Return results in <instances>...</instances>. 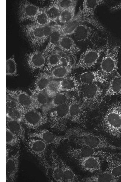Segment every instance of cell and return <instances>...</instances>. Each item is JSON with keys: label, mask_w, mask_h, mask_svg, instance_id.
Segmentation results:
<instances>
[{"label": "cell", "mask_w": 121, "mask_h": 182, "mask_svg": "<svg viewBox=\"0 0 121 182\" xmlns=\"http://www.w3.org/2000/svg\"><path fill=\"white\" fill-rule=\"evenodd\" d=\"M78 81L80 84L100 83L103 85L108 84V78L101 70L89 71L81 73L78 77Z\"/></svg>", "instance_id": "cell-19"}, {"label": "cell", "mask_w": 121, "mask_h": 182, "mask_svg": "<svg viewBox=\"0 0 121 182\" xmlns=\"http://www.w3.org/2000/svg\"><path fill=\"white\" fill-rule=\"evenodd\" d=\"M31 21L33 23L42 26L49 25L51 22L45 8H41L39 12Z\"/></svg>", "instance_id": "cell-39"}, {"label": "cell", "mask_w": 121, "mask_h": 182, "mask_svg": "<svg viewBox=\"0 0 121 182\" xmlns=\"http://www.w3.org/2000/svg\"><path fill=\"white\" fill-rule=\"evenodd\" d=\"M47 115L51 128L61 132L65 131L69 120V102L51 110Z\"/></svg>", "instance_id": "cell-6"}, {"label": "cell", "mask_w": 121, "mask_h": 182, "mask_svg": "<svg viewBox=\"0 0 121 182\" xmlns=\"http://www.w3.org/2000/svg\"><path fill=\"white\" fill-rule=\"evenodd\" d=\"M30 91L35 109H42L47 104L51 99L45 91L39 92L31 89Z\"/></svg>", "instance_id": "cell-32"}, {"label": "cell", "mask_w": 121, "mask_h": 182, "mask_svg": "<svg viewBox=\"0 0 121 182\" xmlns=\"http://www.w3.org/2000/svg\"><path fill=\"white\" fill-rule=\"evenodd\" d=\"M100 129L112 137L121 140V101L112 103L98 124Z\"/></svg>", "instance_id": "cell-1"}, {"label": "cell", "mask_w": 121, "mask_h": 182, "mask_svg": "<svg viewBox=\"0 0 121 182\" xmlns=\"http://www.w3.org/2000/svg\"><path fill=\"white\" fill-rule=\"evenodd\" d=\"M73 63L70 58L60 49H57L48 56L45 71L49 72L57 66Z\"/></svg>", "instance_id": "cell-16"}, {"label": "cell", "mask_w": 121, "mask_h": 182, "mask_svg": "<svg viewBox=\"0 0 121 182\" xmlns=\"http://www.w3.org/2000/svg\"><path fill=\"white\" fill-rule=\"evenodd\" d=\"M28 137L39 139L47 145L53 146L56 148L60 146L66 140L69 139L64 134L57 135L46 129H38L28 134Z\"/></svg>", "instance_id": "cell-12"}, {"label": "cell", "mask_w": 121, "mask_h": 182, "mask_svg": "<svg viewBox=\"0 0 121 182\" xmlns=\"http://www.w3.org/2000/svg\"><path fill=\"white\" fill-rule=\"evenodd\" d=\"M87 110L80 99L72 95L69 102V120L86 128L87 123Z\"/></svg>", "instance_id": "cell-9"}, {"label": "cell", "mask_w": 121, "mask_h": 182, "mask_svg": "<svg viewBox=\"0 0 121 182\" xmlns=\"http://www.w3.org/2000/svg\"><path fill=\"white\" fill-rule=\"evenodd\" d=\"M6 116L22 122V112L21 106L16 101L7 95Z\"/></svg>", "instance_id": "cell-26"}, {"label": "cell", "mask_w": 121, "mask_h": 182, "mask_svg": "<svg viewBox=\"0 0 121 182\" xmlns=\"http://www.w3.org/2000/svg\"><path fill=\"white\" fill-rule=\"evenodd\" d=\"M76 6H70L61 11L58 19V21L64 24L72 20L75 16Z\"/></svg>", "instance_id": "cell-38"}, {"label": "cell", "mask_w": 121, "mask_h": 182, "mask_svg": "<svg viewBox=\"0 0 121 182\" xmlns=\"http://www.w3.org/2000/svg\"><path fill=\"white\" fill-rule=\"evenodd\" d=\"M105 46L100 48H89L80 56L74 69H88L97 63L102 54L105 51Z\"/></svg>", "instance_id": "cell-11"}, {"label": "cell", "mask_w": 121, "mask_h": 182, "mask_svg": "<svg viewBox=\"0 0 121 182\" xmlns=\"http://www.w3.org/2000/svg\"><path fill=\"white\" fill-rule=\"evenodd\" d=\"M21 123L6 116V128L17 135L21 140L25 143L26 141L25 130Z\"/></svg>", "instance_id": "cell-30"}, {"label": "cell", "mask_w": 121, "mask_h": 182, "mask_svg": "<svg viewBox=\"0 0 121 182\" xmlns=\"http://www.w3.org/2000/svg\"><path fill=\"white\" fill-rule=\"evenodd\" d=\"M121 44H113L107 40L104 56L100 64V70L107 78L118 73V55Z\"/></svg>", "instance_id": "cell-3"}, {"label": "cell", "mask_w": 121, "mask_h": 182, "mask_svg": "<svg viewBox=\"0 0 121 182\" xmlns=\"http://www.w3.org/2000/svg\"><path fill=\"white\" fill-rule=\"evenodd\" d=\"M100 156L104 159L107 163L106 170L114 178H121V158L114 153L100 151Z\"/></svg>", "instance_id": "cell-14"}, {"label": "cell", "mask_w": 121, "mask_h": 182, "mask_svg": "<svg viewBox=\"0 0 121 182\" xmlns=\"http://www.w3.org/2000/svg\"><path fill=\"white\" fill-rule=\"evenodd\" d=\"M73 141L77 145L96 150H115L117 148V146L112 144L105 136L86 131L80 135L73 138Z\"/></svg>", "instance_id": "cell-4"}, {"label": "cell", "mask_w": 121, "mask_h": 182, "mask_svg": "<svg viewBox=\"0 0 121 182\" xmlns=\"http://www.w3.org/2000/svg\"><path fill=\"white\" fill-rule=\"evenodd\" d=\"M82 23L80 9L74 19L70 22L61 25L63 36H68L74 34L78 25Z\"/></svg>", "instance_id": "cell-35"}, {"label": "cell", "mask_w": 121, "mask_h": 182, "mask_svg": "<svg viewBox=\"0 0 121 182\" xmlns=\"http://www.w3.org/2000/svg\"><path fill=\"white\" fill-rule=\"evenodd\" d=\"M47 57L43 50H35L26 54V61L31 70L34 72L44 69Z\"/></svg>", "instance_id": "cell-15"}, {"label": "cell", "mask_w": 121, "mask_h": 182, "mask_svg": "<svg viewBox=\"0 0 121 182\" xmlns=\"http://www.w3.org/2000/svg\"><path fill=\"white\" fill-rule=\"evenodd\" d=\"M20 148L14 153L9 157H7V181L15 182L16 180L19 169Z\"/></svg>", "instance_id": "cell-20"}, {"label": "cell", "mask_w": 121, "mask_h": 182, "mask_svg": "<svg viewBox=\"0 0 121 182\" xmlns=\"http://www.w3.org/2000/svg\"><path fill=\"white\" fill-rule=\"evenodd\" d=\"M7 95L16 101L20 106L25 109H35L31 95L20 89H7Z\"/></svg>", "instance_id": "cell-18"}, {"label": "cell", "mask_w": 121, "mask_h": 182, "mask_svg": "<svg viewBox=\"0 0 121 182\" xmlns=\"http://www.w3.org/2000/svg\"><path fill=\"white\" fill-rule=\"evenodd\" d=\"M54 25V29L49 38L48 43L45 49L43 50L48 56L51 52L57 49L60 39L64 36L61 25L56 24Z\"/></svg>", "instance_id": "cell-23"}, {"label": "cell", "mask_w": 121, "mask_h": 182, "mask_svg": "<svg viewBox=\"0 0 121 182\" xmlns=\"http://www.w3.org/2000/svg\"><path fill=\"white\" fill-rule=\"evenodd\" d=\"M58 48L68 56L74 65L80 49L73 39L68 36H63L59 42Z\"/></svg>", "instance_id": "cell-17"}, {"label": "cell", "mask_w": 121, "mask_h": 182, "mask_svg": "<svg viewBox=\"0 0 121 182\" xmlns=\"http://www.w3.org/2000/svg\"><path fill=\"white\" fill-rule=\"evenodd\" d=\"M77 94L83 106L89 111L97 109L104 97L103 89L98 83L80 84Z\"/></svg>", "instance_id": "cell-2"}, {"label": "cell", "mask_w": 121, "mask_h": 182, "mask_svg": "<svg viewBox=\"0 0 121 182\" xmlns=\"http://www.w3.org/2000/svg\"><path fill=\"white\" fill-rule=\"evenodd\" d=\"M74 36L78 42L84 41L91 39L96 36L97 32L92 27L81 23L74 33Z\"/></svg>", "instance_id": "cell-27"}, {"label": "cell", "mask_w": 121, "mask_h": 182, "mask_svg": "<svg viewBox=\"0 0 121 182\" xmlns=\"http://www.w3.org/2000/svg\"><path fill=\"white\" fill-rule=\"evenodd\" d=\"M21 140L19 136L6 128V144L11 147H20Z\"/></svg>", "instance_id": "cell-42"}, {"label": "cell", "mask_w": 121, "mask_h": 182, "mask_svg": "<svg viewBox=\"0 0 121 182\" xmlns=\"http://www.w3.org/2000/svg\"><path fill=\"white\" fill-rule=\"evenodd\" d=\"M121 94V75L117 73L113 75L109 82L104 96H110Z\"/></svg>", "instance_id": "cell-29"}, {"label": "cell", "mask_w": 121, "mask_h": 182, "mask_svg": "<svg viewBox=\"0 0 121 182\" xmlns=\"http://www.w3.org/2000/svg\"><path fill=\"white\" fill-rule=\"evenodd\" d=\"M21 28L32 49L38 50L43 45V26L32 23L22 25Z\"/></svg>", "instance_id": "cell-10"}, {"label": "cell", "mask_w": 121, "mask_h": 182, "mask_svg": "<svg viewBox=\"0 0 121 182\" xmlns=\"http://www.w3.org/2000/svg\"><path fill=\"white\" fill-rule=\"evenodd\" d=\"M71 95L69 92H61L51 98L47 104L42 110V111L47 114L53 109L69 102Z\"/></svg>", "instance_id": "cell-22"}, {"label": "cell", "mask_w": 121, "mask_h": 182, "mask_svg": "<svg viewBox=\"0 0 121 182\" xmlns=\"http://www.w3.org/2000/svg\"><path fill=\"white\" fill-rule=\"evenodd\" d=\"M118 180L114 178L109 172L106 170L100 172L92 176L85 177L80 180L85 182H116Z\"/></svg>", "instance_id": "cell-33"}, {"label": "cell", "mask_w": 121, "mask_h": 182, "mask_svg": "<svg viewBox=\"0 0 121 182\" xmlns=\"http://www.w3.org/2000/svg\"><path fill=\"white\" fill-rule=\"evenodd\" d=\"M74 66L73 63L55 67L49 72L52 79L60 80L69 76Z\"/></svg>", "instance_id": "cell-28"}, {"label": "cell", "mask_w": 121, "mask_h": 182, "mask_svg": "<svg viewBox=\"0 0 121 182\" xmlns=\"http://www.w3.org/2000/svg\"><path fill=\"white\" fill-rule=\"evenodd\" d=\"M21 108L22 122L29 129L35 131L49 122L47 114L42 111L41 112L34 108Z\"/></svg>", "instance_id": "cell-8"}, {"label": "cell", "mask_w": 121, "mask_h": 182, "mask_svg": "<svg viewBox=\"0 0 121 182\" xmlns=\"http://www.w3.org/2000/svg\"><path fill=\"white\" fill-rule=\"evenodd\" d=\"M52 79L49 72L45 71L39 73L36 78L33 90L39 92L45 91Z\"/></svg>", "instance_id": "cell-34"}, {"label": "cell", "mask_w": 121, "mask_h": 182, "mask_svg": "<svg viewBox=\"0 0 121 182\" xmlns=\"http://www.w3.org/2000/svg\"><path fill=\"white\" fill-rule=\"evenodd\" d=\"M55 25H50L43 26L42 43L43 45L50 37L54 29Z\"/></svg>", "instance_id": "cell-44"}, {"label": "cell", "mask_w": 121, "mask_h": 182, "mask_svg": "<svg viewBox=\"0 0 121 182\" xmlns=\"http://www.w3.org/2000/svg\"><path fill=\"white\" fill-rule=\"evenodd\" d=\"M41 8L26 0L20 1L18 8V16L20 22L31 21L40 11Z\"/></svg>", "instance_id": "cell-13"}, {"label": "cell", "mask_w": 121, "mask_h": 182, "mask_svg": "<svg viewBox=\"0 0 121 182\" xmlns=\"http://www.w3.org/2000/svg\"><path fill=\"white\" fill-rule=\"evenodd\" d=\"M45 91L50 99L61 92L59 87V80L52 79Z\"/></svg>", "instance_id": "cell-41"}, {"label": "cell", "mask_w": 121, "mask_h": 182, "mask_svg": "<svg viewBox=\"0 0 121 182\" xmlns=\"http://www.w3.org/2000/svg\"><path fill=\"white\" fill-rule=\"evenodd\" d=\"M50 166L52 177L54 180L57 182H64L60 162V158L52 148L50 154Z\"/></svg>", "instance_id": "cell-25"}, {"label": "cell", "mask_w": 121, "mask_h": 182, "mask_svg": "<svg viewBox=\"0 0 121 182\" xmlns=\"http://www.w3.org/2000/svg\"><path fill=\"white\" fill-rule=\"evenodd\" d=\"M14 55L12 56L6 60V75L11 77H17L18 74Z\"/></svg>", "instance_id": "cell-40"}, {"label": "cell", "mask_w": 121, "mask_h": 182, "mask_svg": "<svg viewBox=\"0 0 121 182\" xmlns=\"http://www.w3.org/2000/svg\"><path fill=\"white\" fill-rule=\"evenodd\" d=\"M25 143L28 151L37 159L47 175L51 168L47 155L48 145L39 139L31 137H28Z\"/></svg>", "instance_id": "cell-5"}, {"label": "cell", "mask_w": 121, "mask_h": 182, "mask_svg": "<svg viewBox=\"0 0 121 182\" xmlns=\"http://www.w3.org/2000/svg\"><path fill=\"white\" fill-rule=\"evenodd\" d=\"M99 156L92 155L79 159L78 161L81 168L90 173L101 172V160Z\"/></svg>", "instance_id": "cell-21"}, {"label": "cell", "mask_w": 121, "mask_h": 182, "mask_svg": "<svg viewBox=\"0 0 121 182\" xmlns=\"http://www.w3.org/2000/svg\"><path fill=\"white\" fill-rule=\"evenodd\" d=\"M61 11L73 5H76L77 1L75 0H55Z\"/></svg>", "instance_id": "cell-43"}, {"label": "cell", "mask_w": 121, "mask_h": 182, "mask_svg": "<svg viewBox=\"0 0 121 182\" xmlns=\"http://www.w3.org/2000/svg\"><path fill=\"white\" fill-rule=\"evenodd\" d=\"M60 92H78L80 83L78 80L73 76H68L59 80Z\"/></svg>", "instance_id": "cell-31"}, {"label": "cell", "mask_w": 121, "mask_h": 182, "mask_svg": "<svg viewBox=\"0 0 121 182\" xmlns=\"http://www.w3.org/2000/svg\"><path fill=\"white\" fill-rule=\"evenodd\" d=\"M105 3L103 0H84L83 8L80 9L82 23H87L101 32H105L104 27L95 16V12L97 7Z\"/></svg>", "instance_id": "cell-7"}, {"label": "cell", "mask_w": 121, "mask_h": 182, "mask_svg": "<svg viewBox=\"0 0 121 182\" xmlns=\"http://www.w3.org/2000/svg\"><path fill=\"white\" fill-rule=\"evenodd\" d=\"M100 151L86 147L75 148L70 146L67 149V154L70 158L77 160L92 155L99 156Z\"/></svg>", "instance_id": "cell-24"}, {"label": "cell", "mask_w": 121, "mask_h": 182, "mask_svg": "<svg viewBox=\"0 0 121 182\" xmlns=\"http://www.w3.org/2000/svg\"><path fill=\"white\" fill-rule=\"evenodd\" d=\"M60 162L64 182H74L79 181V176L60 158Z\"/></svg>", "instance_id": "cell-36"}, {"label": "cell", "mask_w": 121, "mask_h": 182, "mask_svg": "<svg viewBox=\"0 0 121 182\" xmlns=\"http://www.w3.org/2000/svg\"><path fill=\"white\" fill-rule=\"evenodd\" d=\"M120 10H121V2L111 6L110 8V10L112 11H116Z\"/></svg>", "instance_id": "cell-45"}, {"label": "cell", "mask_w": 121, "mask_h": 182, "mask_svg": "<svg viewBox=\"0 0 121 182\" xmlns=\"http://www.w3.org/2000/svg\"><path fill=\"white\" fill-rule=\"evenodd\" d=\"M116 149L118 150L119 151L118 154L121 156V147L117 146Z\"/></svg>", "instance_id": "cell-46"}, {"label": "cell", "mask_w": 121, "mask_h": 182, "mask_svg": "<svg viewBox=\"0 0 121 182\" xmlns=\"http://www.w3.org/2000/svg\"><path fill=\"white\" fill-rule=\"evenodd\" d=\"M45 9L51 22H56L58 20L61 11L56 1H52L47 7L45 8Z\"/></svg>", "instance_id": "cell-37"}]
</instances>
